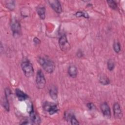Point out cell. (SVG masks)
Returning <instances> with one entry per match:
<instances>
[{
  "mask_svg": "<svg viewBox=\"0 0 125 125\" xmlns=\"http://www.w3.org/2000/svg\"><path fill=\"white\" fill-rule=\"evenodd\" d=\"M49 95L51 98L53 100L57 99L58 97V90L55 86H52L49 89Z\"/></svg>",
  "mask_w": 125,
  "mask_h": 125,
  "instance_id": "5bb4252c",
  "label": "cell"
},
{
  "mask_svg": "<svg viewBox=\"0 0 125 125\" xmlns=\"http://www.w3.org/2000/svg\"><path fill=\"white\" fill-rule=\"evenodd\" d=\"M36 83L37 87L39 89H42L45 87L46 80L43 72L41 69L38 70L37 72Z\"/></svg>",
  "mask_w": 125,
  "mask_h": 125,
  "instance_id": "3957f363",
  "label": "cell"
},
{
  "mask_svg": "<svg viewBox=\"0 0 125 125\" xmlns=\"http://www.w3.org/2000/svg\"><path fill=\"white\" fill-rule=\"evenodd\" d=\"M15 94L19 100L21 101H24L28 98V96L26 93L18 88L15 89Z\"/></svg>",
  "mask_w": 125,
  "mask_h": 125,
  "instance_id": "8fae6325",
  "label": "cell"
},
{
  "mask_svg": "<svg viewBox=\"0 0 125 125\" xmlns=\"http://www.w3.org/2000/svg\"><path fill=\"white\" fill-rule=\"evenodd\" d=\"M52 8L58 14L62 12V8L59 1L57 0H51L48 1Z\"/></svg>",
  "mask_w": 125,
  "mask_h": 125,
  "instance_id": "52a82bcc",
  "label": "cell"
},
{
  "mask_svg": "<svg viewBox=\"0 0 125 125\" xmlns=\"http://www.w3.org/2000/svg\"><path fill=\"white\" fill-rule=\"evenodd\" d=\"M59 44L61 49L63 51H67L70 48V45L65 35H62L59 39Z\"/></svg>",
  "mask_w": 125,
  "mask_h": 125,
  "instance_id": "5b68a950",
  "label": "cell"
},
{
  "mask_svg": "<svg viewBox=\"0 0 125 125\" xmlns=\"http://www.w3.org/2000/svg\"><path fill=\"white\" fill-rule=\"evenodd\" d=\"M101 109L103 113V114L107 118H110L111 117L110 109L108 104L104 102L101 105Z\"/></svg>",
  "mask_w": 125,
  "mask_h": 125,
  "instance_id": "30bf717a",
  "label": "cell"
},
{
  "mask_svg": "<svg viewBox=\"0 0 125 125\" xmlns=\"http://www.w3.org/2000/svg\"><path fill=\"white\" fill-rule=\"evenodd\" d=\"M68 73L71 77L73 78H76L78 74L77 67L74 65H70L68 68Z\"/></svg>",
  "mask_w": 125,
  "mask_h": 125,
  "instance_id": "7c38bea8",
  "label": "cell"
},
{
  "mask_svg": "<svg viewBox=\"0 0 125 125\" xmlns=\"http://www.w3.org/2000/svg\"><path fill=\"white\" fill-rule=\"evenodd\" d=\"M8 98H7L6 96L4 97V99L1 101V104L2 106L5 108V109L7 111H9V104L8 103Z\"/></svg>",
  "mask_w": 125,
  "mask_h": 125,
  "instance_id": "2e32d148",
  "label": "cell"
},
{
  "mask_svg": "<svg viewBox=\"0 0 125 125\" xmlns=\"http://www.w3.org/2000/svg\"><path fill=\"white\" fill-rule=\"evenodd\" d=\"M6 6L7 8L11 10H13L14 9L15 7V4L14 3V1H7L6 2Z\"/></svg>",
  "mask_w": 125,
  "mask_h": 125,
  "instance_id": "44dd1931",
  "label": "cell"
},
{
  "mask_svg": "<svg viewBox=\"0 0 125 125\" xmlns=\"http://www.w3.org/2000/svg\"><path fill=\"white\" fill-rule=\"evenodd\" d=\"M33 41H34V42H35L36 43H39L40 42V40H39L38 38H36V37L34 38Z\"/></svg>",
  "mask_w": 125,
  "mask_h": 125,
  "instance_id": "cb8c5ba5",
  "label": "cell"
},
{
  "mask_svg": "<svg viewBox=\"0 0 125 125\" xmlns=\"http://www.w3.org/2000/svg\"><path fill=\"white\" fill-rule=\"evenodd\" d=\"M75 15L77 17H83L85 18H89L88 14L84 11H78V12H76Z\"/></svg>",
  "mask_w": 125,
  "mask_h": 125,
  "instance_id": "d6986e66",
  "label": "cell"
},
{
  "mask_svg": "<svg viewBox=\"0 0 125 125\" xmlns=\"http://www.w3.org/2000/svg\"><path fill=\"white\" fill-rule=\"evenodd\" d=\"M22 70L26 77L30 78L34 74V68L32 64L29 61H24L21 64Z\"/></svg>",
  "mask_w": 125,
  "mask_h": 125,
  "instance_id": "7a4b0ae2",
  "label": "cell"
},
{
  "mask_svg": "<svg viewBox=\"0 0 125 125\" xmlns=\"http://www.w3.org/2000/svg\"><path fill=\"white\" fill-rule=\"evenodd\" d=\"M87 107L88 108V109L89 110H92L93 109V108H94L95 107V106L94 105L92 104V103H89L87 104Z\"/></svg>",
  "mask_w": 125,
  "mask_h": 125,
  "instance_id": "603a6c76",
  "label": "cell"
},
{
  "mask_svg": "<svg viewBox=\"0 0 125 125\" xmlns=\"http://www.w3.org/2000/svg\"><path fill=\"white\" fill-rule=\"evenodd\" d=\"M10 26L13 36L15 37L19 36L21 33V27L19 21L15 18L11 20Z\"/></svg>",
  "mask_w": 125,
  "mask_h": 125,
  "instance_id": "277c9868",
  "label": "cell"
},
{
  "mask_svg": "<svg viewBox=\"0 0 125 125\" xmlns=\"http://www.w3.org/2000/svg\"><path fill=\"white\" fill-rule=\"evenodd\" d=\"M113 49L115 52L118 53L121 51V45L119 42H115L113 44Z\"/></svg>",
  "mask_w": 125,
  "mask_h": 125,
  "instance_id": "ffe728a7",
  "label": "cell"
},
{
  "mask_svg": "<svg viewBox=\"0 0 125 125\" xmlns=\"http://www.w3.org/2000/svg\"><path fill=\"white\" fill-rule=\"evenodd\" d=\"M37 12L42 20H44L45 18V8L43 6H39L36 9Z\"/></svg>",
  "mask_w": 125,
  "mask_h": 125,
  "instance_id": "4fadbf2b",
  "label": "cell"
},
{
  "mask_svg": "<svg viewBox=\"0 0 125 125\" xmlns=\"http://www.w3.org/2000/svg\"><path fill=\"white\" fill-rule=\"evenodd\" d=\"M107 65L108 69L109 71H112L114 69V67H115V64H114V61L111 59L109 60L107 62Z\"/></svg>",
  "mask_w": 125,
  "mask_h": 125,
  "instance_id": "ac0fdd59",
  "label": "cell"
},
{
  "mask_svg": "<svg viewBox=\"0 0 125 125\" xmlns=\"http://www.w3.org/2000/svg\"><path fill=\"white\" fill-rule=\"evenodd\" d=\"M30 115V118L32 124L33 125H39L41 123V119L39 115L34 110L32 109L29 112Z\"/></svg>",
  "mask_w": 125,
  "mask_h": 125,
  "instance_id": "ba28073f",
  "label": "cell"
},
{
  "mask_svg": "<svg viewBox=\"0 0 125 125\" xmlns=\"http://www.w3.org/2000/svg\"><path fill=\"white\" fill-rule=\"evenodd\" d=\"M43 107L45 110L47 111L50 115H53L56 113H57L59 109L56 104L50 103L48 102H45L43 105Z\"/></svg>",
  "mask_w": 125,
  "mask_h": 125,
  "instance_id": "8992f818",
  "label": "cell"
},
{
  "mask_svg": "<svg viewBox=\"0 0 125 125\" xmlns=\"http://www.w3.org/2000/svg\"><path fill=\"white\" fill-rule=\"evenodd\" d=\"M38 61L43 69L48 73H52L55 70V64L54 62L49 59L39 57L38 59Z\"/></svg>",
  "mask_w": 125,
  "mask_h": 125,
  "instance_id": "6da1fadb",
  "label": "cell"
},
{
  "mask_svg": "<svg viewBox=\"0 0 125 125\" xmlns=\"http://www.w3.org/2000/svg\"><path fill=\"white\" fill-rule=\"evenodd\" d=\"M114 115L116 119H121L123 117V113L120 104L118 103L114 104L113 106Z\"/></svg>",
  "mask_w": 125,
  "mask_h": 125,
  "instance_id": "9c48e42d",
  "label": "cell"
},
{
  "mask_svg": "<svg viewBox=\"0 0 125 125\" xmlns=\"http://www.w3.org/2000/svg\"><path fill=\"white\" fill-rule=\"evenodd\" d=\"M99 82L103 85H107L110 83V80L105 76L102 75L99 78Z\"/></svg>",
  "mask_w": 125,
  "mask_h": 125,
  "instance_id": "9a60e30c",
  "label": "cell"
},
{
  "mask_svg": "<svg viewBox=\"0 0 125 125\" xmlns=\"http://www.w3.org/2000/svg\"><path fill=\"white\" fill-rule=\"evenodd\" d=\"M69 121H70L71 124L72 125H79V122L76 119V118H75V116L73 114L71 116V117L69 119Z\"/></svg>",
  "mask_w": 125,
  "mask_h": 125,
  "instance_id": "7402d4cb",
  "label": "cell"
},
{
  "mask_svg": "<svg viewBox=\"0 0 125 125\" xmlns=\"http://www.w3.org/2000/svg\"><path fill=\"white\" fill-rule=\"evenodd\" d=\"M107 2L109 5V6L112 9L117 10L118 8V6L116 2L113 0H107Z\"/></svg>",
  "mask_w": 125,
  "mask_h": 125,
  "instance_id": "e0dca14e",
  "label": "cell"
}]
</instances>
